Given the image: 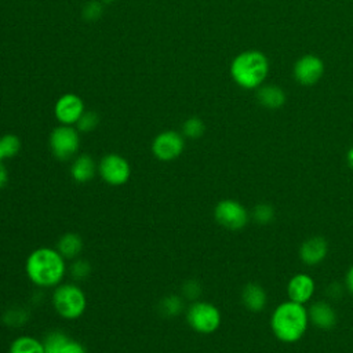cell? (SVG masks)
<instances>
[{
  "label": "cell",
  "mask_w": 353,
  "mask_h": 353,
  "mask_svg": "<svg viewBox=\"0 0 353 353\" xmlns=\"http://www.w3.org/2000/svg\"><path fill=\"white\" fill-rule=\"evenodd\" d=\"M25 270L33 284L48 288L61 284L66 272V263L57 248L40 247L26 258Z\"/></svg>",
  "instance_id": "6da1fadb"
},
{
  "label": "cell",
  "mask_w": 353,
  "mask_h": 353,
  "mask_svg": "<svg viewBox=\"0 0 353 353\" xmlns=\"http://www.w3.org/2000/svg\"><path fill=\"white\" fill-rule=\"evenodd\" d=\"M307 310L302 303L288 301L276 307L272 314L270 327L274 336L285 343H292L301 339L307 328Z\"/></svg>",
  "instance_id": "7a4b0ae2"
},
{
  "label": "cell",
  "mask_w": 353,
  "mask_h": 353,
  "mask_svg": "<svg viewBox=\"0 0 353 353\" xmlns=\"http://www.w3.org/2000/svg\"><path fill=\"white\" fill-rule=\"evenodd\" d=\"M269 73V61L258 50H247L234 57L230 63V74L237 85L245 90L261 87Z\"/></svg>",
  "instance_id": "3957f363"
},
{
  "label": "cell",
  "mask_w": 353,
  "mask_h": 353,
  "mask_svg": "<svg viewBox=\"0 0 353 353\" xmlns=\"http://www.w3.org/2000/svg\"><path fill=\"white\" fill-rule=\"evenodd\" d=\"M52 305L61 317L66 320H74L83 316L85 312L87 298L79 285L73 283H65L57 285L55 291L52 292Z\"/></svg>",
  "instance_id": "277c9868"
},
{
  "label": "cell",
  "mask_w": 353,
  "mask_h": 353,
  "mask_svg": "<svg viewBox=\"0 0 353 353\" xmlns=\"http://www.w3.org/2000/svg\"><path fill=\"white\" fill-rule=\"evenodd\" d=\"M186 321L196 332L211 334L221 325V312L210 302L196 301L186 312Z\"/></svg>",
  "instance_id": "5b68a950"
},
{
  "label": "cell",
  "mask_w": 353,
  "mask_h": 353,
  "mask_svg": "<svg viewBox=\"0 0 353 353\" xmlns=\"http://www.w3.org/2000/svg\"><path fill=\"white\" fill-rule=\"evenodd\" d=\"M80 146V138L77 130L72 125H59L50 134V149L58 160L72 159Z\"/></svg>",
  "instance_id": "8992f818"
},
{
  "label": "cell",
  "mask_w": 353,
  "mask_h": 353,
  "mask_svg": "<svg viewBox=\"0 0 353 353\" xmlns=\"http://www.w3.org/2000/svg\"><path fill=\"white\" fill-rule=\"evenodd\" d=\"M98 172L103 182L110 186H121L127 183L131 175V167L127 159L120 154L109 153L103 156L98 164Z\"/></svg>",
  "instance_id": "52a82bcc"
},
{
  "label": "cell",
  "mask_w": 353,
  "mask_h": 353,
  "mask_svg": "<svg viewBox=\"0 0 353 353\" xmlns=\"http://www.w3.org/2000/svg\"><path fill=\"white\" fill-rule=\"evenodd\" d=\"M215 221L229 230L243 229L248 221V214L244 205L236 200H221L214 210Z\"/></svg>",
  "instance_id": "ba28073f"
},
{
  "label": "cell",
  "mask_w": 353,
  "mask_h": 353,
  "mask_svg": "<svg viewBox=\"0 0 353 353\" xmlns=\"http://www.w3.org/2000/svg\"><path fill=\"white\" fill-rule=\"evenodd\" d=\"M183 138L176 131H164L156 135L152 142V152L161 161H171L183 152Z\"/></svg>",
  "instance_id": "9c48e42d"
},
{
  "label": "cell",
  "mask_w": 353,
  "mask_h": 353,
  "mask_svg": "<svg viewBox=\"0 0 353 353\" xmlns=\"http://www.w3.org/2000/svg\"><path fill=\"white\" fill-rule=\"evenodd\" d=\"M295 80L302 85H313L316 84L324 73V62L313 54L302 55L295 63L292 69Z\"/></svg>",
  "instance_id": "30bf717a"
},
{
  "label": "cell",
  "mask_w": 353,
  "mask_h": 353,
  "mask_svg": "<svg viewBox=\"0 0 353 353\" xmlns=\"http://www.w3.org/2000/svg\"><path fill=\"white\" fill-rule=\"evenodd\" d=\"M54 112L61 124L72 125L77 123L80 116L84 113V103L80 97L74 94H65L57 101Z\"/></svg>",
  "instance_id": "8fae6325"
},
{
  "label": "cell",
  "mask_w": 353,
  "mask_h": 353,
  "mask_svg": "<svg viewBox=\"0 0 353 353\" xmlns=\"http://www.w3.org/2000/svg\"><path fill=\"white\" fill-rule=\"evenodd\" d=\"M44 353H87L85 347L76 339H72L63 331L55 330L46 335L43 341Z\"/></svg>",
  "instance_id": "7c38bea8"
},
{
  "label": "cell",
  "mask_w": 353,
  "mask_h": 353,
  "mask_svg": "<svg viewBox=\"0 0 353 353\" xmlns=\"http://www.w3.org/2000/svg\"><path fill=\"white\" fill-rule=\"evenodd\" d=\"M328 252V244L324 237L313 236L305 240L299 248V256L305 265L313 266L320 263Z\"/></svg>",
  "instance_id": "4fadbf2b"
},
{
  "label": "cell",
  "mask_w": 353,
  "mask_h": 353,
  "mask_svg": "<svg viewBox=\"0 0 353 353\" xmlns=\"http://www.w3.org/2000/svg\"><path fill=\"white\" fill-rule=\"evenodd\" d=\"M314 291V283L313 279L307 274H296L294 276L287 285V292L290 296V301L298 302V303H305L307 302Z\"/></svg>",
  "instance_id": "5bb4252c"
},
{
  "label": "cell",
  "mask_w": 353,
  "mask_h": 353,
  "mask_svg": "<svg viewBox=\"0 0 353 353\" xmlns=\"http://www.w3.org/2000/svg\"><path fill=\"white\" fill-rule=\"evenodd\" d=\"M309 320L321 330H331L336 324V313L327 302H314L307 312Z\"/></svg>",
  "instance_id": "9a60e30c"
},
{
  "label": "cell",
  "mask_w": 353,
  "mask_h": 353,
  "mask_svg": "<svg viewBox=\"0 0 353 353\" xmlns=\"http://www.w3.org/2000/svg\"><path fill=\"white\" fill-rule=\"evenodd\" d=\"M258 102L268 109H279L285 103V92L281 87L274 84H262L256 91Z\"/></svg>",
  "instance_id": "2e32d148"
},
{
  "label": "cell",
  "mask_w": 353,
  "mask_h": 353,
  "mask_svg": "<svg viewBox=\"0 0 353 353\" xmlns=\"http://www.w3.org/2000/svg\"><path fill=\"white\" fill-rule=\"evenodd\" d=\"M97 165L94 159L90 154H80L77 156L70 167V175L73 181L77 183H85L91 181L95 175Z\"/></svg>",
  "instance_id": "e0dca14e"
},
{
  "label": "cell",
  "mask_w": 353,
  "mask_h": 353,
  "mask_svg": "<svg viewBox=\"0 0 353 353\" xmlns=\"http://www.w3.org/2000/svg\"><path fill=\"white\" fill-rule=\"evenodd\" d=\"M243 305L251 312H261L266 305L265 290L255 283H248L241 291Z\"/></svg>",
  "instance_id": "ac0fdd59"
},
{
  "label": "cell",
  "mask_w": 353,
  "mask_h": 353,
  "mask_svg": "<svg viewBox=\"0 0 353 353\" xmlns=\"http://www.w3.org/2000/svg\"><path fill=\"white\" fill-rule=\"evenodd\" d=\"M57 250L65 259H76L83 250V239L74 232L65 233L59 237Z\"/></svg>",
  "instance_id": "d6986e66"
},
{
  "label": "cell",
  "mask_w": 353,
  "mask_h": 353,
  "mask_svg": "<svg viewBox=\"0 0 353 353\" xmlns=\"http://www.w3.org/2000/svg\"><path fill=\"white\" fill-rule=\"evenodd\" d=\"M10 353H44V346L34 336L21 335L12 341Z\"/></svg>",
  "instance_id": "ffe728a7"
},
{
  "label": "cell",
  "mask_w": 353,
  "mask_h": 353,
  "mask_svg": "<svg viewBox=\"0 0 353 353\" xmlns=\"http://www.w3.org/2000/svg\"><path fill=\"white\" fill-rule=\"evenodd\" d=\"M159 309L165 317H176L183 310V301L178 295H167L159 302Z\"/></svg>",
  "instance_id": "44dd1931"
},
{
  "label": "cell",
  "mask_w": 353,
  "mask_h": 353,
  "mask_svg": "<svg viewBox=\"0 0 353 353\" xmlns=\"http://www.w3.org/2000/svg\"><path fill=\"white\" fill-rule=\"evenodd\" d=\"M29 319V312L22 307H11L4 312L3 321L10 327H21Z\"/></svg>",
  "instance_id": "7402d4cb"
},
{
  "label": "cell",
  "mask_w": 353,
  "mask_h": 353,
  "mask_svg": "<svg viewBox=\"0 0 353 353\" xmlns=\"http://www.w3.org/2000/svg\"><path fill=\"white\" fill-rule=\"evenodd\" d=\"M204 131H205V125H204L203 120L199 117H189L182 125L183 135L188 138H192V139L200 138L204 134Z\"/></svg>",
  "instance_id": "603a6c76"
},
{
  "label": "cell",
  "mask_w": 353,
  "mask_h": 353,
  "mask_svg": "<svg viewBox=\"0 0 353 353\" xmlns=\"http://www.w3.org/2000/svg\"><path fill=\"white\" fill-rule=\"evenodd\" d=\"M91 273V265L87 259L76 258L70 265V276L74 281L85 280Z\"/></svg>",
  "instance_id": "cb8c5ba5"
},
{
  "label": "cell",
  "mask_w": 353,
  "mask_h": 353,
  "mask_svg": "<svg viewBox=\"0 0 353 353\" xmlns=\"http://www.w3.org/2000/svg\"><path fill=\"white\" fill-rule=\"evenodd\" d=\"M252 215H254V219L261 223V225H266L269 222L273 221L274 218V208L268 204V203H259L255 205L254 211H252Z\"/></svg>",
  "instance_id": "d4e9b609"
},
{
  "label": "cell",
  "mask_w": 353,
  "mask_h": 353,
  "mask_svg": "<svg viewBox=\"0 0 353 353\" xmlns=\"http://www.w3.org/2000/svg\"><path fill=\"white\" fill-rule=\"evenodd\" d=\"M0 141L4 152V157H14L21 149V141L14 134H6L0 138Z\"/></svg>",
  "instance_id": "484cf974"
},
{
  "label": "cell",
  "mask_w": 353,
  "mask_h": 353,
  "mask_svg": "<svg viewBox=\"0 0 353 353\" xmlns=\"http://www.w3.org/2000/svg\"><path fill=\"white\" fill-rule=\"evenodd\" d=\"M99 123V117L95 112H84L77 120V130L81 132H90L97 128Z\"/></svg>",
  "instance_id": "4316f807"
},
{
  "label": "cell",
  "mask_w": 353,
  "mask_h": 353,
  "mask_svg": "<svg viewBox=\"0 0 353 353\" xmlns=\"http://www.w3.org/2000/svg\"><path fill=\"white\" fill-rule=\"evenodd\" d=\"M182 294L190 301H196L201 294V284L197 280H186L182 284Z\"/></svg>",
  "instance_id": "83f0119b"
},
{
  "label": "cell",
  "mask_w": 353,
  "mask_h": 353,
  "mask_svg": "<svg viewBox=\"0 0 353 353\" xmlns=\"http://www.w3.org/2000/svg\"><path fill=\"white\" fill-rule=\"evenodd\" d=\"M102 14V7L98 1H88L84 8H83V17L87 19V21H95L101 17Z\"/></svg>",
  "instance_id": "f1b7e54d"
},
{
  "label": "cell",
  "mask_w": 353,
  "mask_h": 353,
  "mask_svg": "<svg viewBox=\"0 0 353 353\" xmlns=\"http://www.w3.org/2000/svg\"><path fill=\"white\" fill-rule=\"evenodd\" d=\"M327 292H328V295H330L331 298H339V296L342 295V287H341V284H338V283H332V284L328 287Z\"/></svg>",
  "instance_id": "f546056e"
},
{
  "label": "cell",
  "mask_w": 353,
  "mask_h": 353,
  "mask_svg": "<svg viewBox=\"0 0 353 353\" xmlns=\"http://www.w3.org/2000/svg\"><path fill=\"white\" fill-rule=\"evenodd\" d=\"M7 181H8L7 170H6V167L0 163V189H3V188L7 185Z\"/></svg>",
  "instance_id": "4dcf8cb0"
},
{
  "label": "cell",
  "mask_w": 353,
  "mask_h": 353,
  "mask_svg": "<svg viewBox=\"0 0 353 353\" xmlns=\"http://www.w3.org/2000/svg\"><path fill=\"white\" fill-rule=\"evenodd\" d=\"M345 283H346V287H347V290H349V291L353 294V266H352V268L347 270Z\"/></svg>",
  "instance_id": "1f68e13d"
},
{
  "label": "cell",
  "mask_w": 353,
  "mask_h": 353,
  "mask_svg": "<svg viewBox=\"0 0 353 353\" xmlns=\"http://www.w3.org/2000/svg\"><path fill=\"white\" fill-rule=\"evenodd\" d=\"M346 161H347V165L353 170V146L347 150V154H346Z\"/></svg>",
  "instance_id": "d6a6232c"
},
{
  "label": "cell",
  "mask_w": 353,
  "mask_h": 353,
  "mask_svg": "<svg viewBox=\"0 0 353 353\" xmlns=\"http://www.w3.org/2000/svg\"><path fill=\"white\" fill-rule=\"evenodd\" d=\"M4 159V152H3V146H1V141H0V163Z\"/></svg>",
  "instance_id": "836d02e7"
},
{
  "label": "cell",
  "mask_w": 353,
  "mask_h": 353,
  "mask_svg": "<svg viewBox=\"0 0 353 353\" xmlns=\"http://www.w3.org/2000/svg\"><path fill=\"white\" fill-rule=\"evenodd\" d=\"M102 1H105V3H110V1H113V0H102Z\"/></svg>",
  "instance_id": "e575fe53"
}]
</instances>
